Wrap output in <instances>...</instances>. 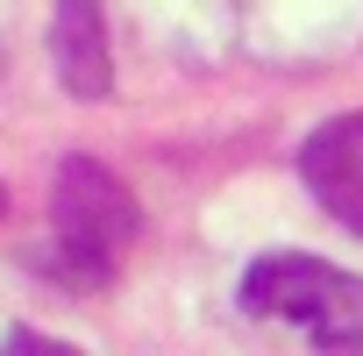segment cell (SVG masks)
Listing matches in <instances>:
<instances>
[{
	"label": "cell",
	"mask_w": 363,
	"mask_h": 356,
	"mask_svg": "<svg viewBox=\"0 0 363 356\" xmlns=\"http://www.w3.org/2000/svg\"><path fill=\"white\" fill-rule=\"evenodd\" d=\"M242 306L306 328L320 356H363V278L320 264V257H257L242 278Z\"/></svg>",
	"instance_id": "6da1fadb"
},
{
	"label": "cell",
	"mask_w": 363,
	"mask_h": 356,
	"mask_svg": "<svg viewBox=\"0 0 363 356\" xmlns=\"http://www.w3.org/2000/svg\"><path fill=\"white\" fill-rule=\"evenodd\" d=\"M128 243H135V200L121 193V178L100 171L93 157H72L57 171V250L79 271L107 278L128 257Z\"/></svg>",
	"instance_id": "7a4b0ae2"
},
{
	"label": "cell",
	"mask_w": 363,
	"mask_h": 356,
	"mask_svg": "<svg viewBox=\"0 0 363 356\" xmlns=\"http://www.w3.org/2000/svg\"><path fill=\"white\" fill-rule=\"evenodd\" d=\"M299 178L349 235H363V114H342V121L313 128L306 150H299Z\"/></svg>",
	"instance_id": "3957f363"
},
{
	"label": "cell",
	"mask_w": 363,
	"mask_h": 356,
	"mask_svg": "<svg viewBox=\"0 0 363 356\" xmlns=\"http://www.w3.org/2000/svg\"><path fill=\"white\" fill-rule=\"evenodd\" d=\"M57 57H65V86L72 93H107V65H100V43H93V22L79 36V15H72V0H65V29H57Z\"/></svg>",
	"instance_id": "277c9868"
},
{
	"label": "cell",
	"mask_w": 363,
	"mask_h": 356,
	"mask_svg": "<svg viewBox=\"0 0 363 356\" xmlns=\"http://www.w3.org/2000/svg\"><path fill=\"white\" fill-rule=\"evenodd\" d=\"M0 356H79V349H65V342H43V335H15Z\"/></svg>",
	"instance_id": "5b68a950"
}]
</instances>
